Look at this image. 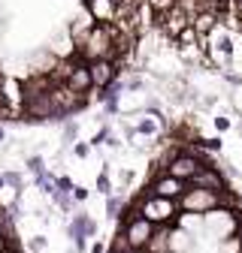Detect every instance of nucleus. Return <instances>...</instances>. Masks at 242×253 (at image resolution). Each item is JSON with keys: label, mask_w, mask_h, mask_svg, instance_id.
Returning a JSON list of instances; mask_svg holds the SVG:
<instances>
[{"label": "nucleus", "mask_w": 242, "mask_h": 253, "mask_svg": "<svg viewBox=\"0 0 242 253\" xmlns=\"http://www.w3.org/2000/svg\"><path fill=\"white\" fill-rule=\"evenodd\" d=\"M173 229L176 226H155L145 244V253H173Z\"/></svg>", "instance_id": "obj_9"}, {"label": "nucleus", "mask_w": 242, "mask_h": 253, "mask_svg": "<svg viewBox=\"0 0 242 253\" xmlns=\"http://www.w3.org/2000/svg\"><path fill=\"white\" fill-rule=\"evenodd\" d=\"M3 142H6V126L0 124V145H3Z\"/></svg>", "instance_id": "obj_22"}, {"label": "nucleus", "mask_w": 242, "mask_h": 253, "mask_svg": "<svg viewBox=\"0 0 242 253\" xmlns=\"http://www.w3.org/2000/svg\"><path fill=\"white\" fill-rule=\"evenodd\" d=\"M70 151H73V157H79V160H85V157L91 154V142H76V145H73Z\"/></svg>", "instance_id": "obj_17"}, {"label": "nucleus", "mask_w": 242, "mask_h": 253, "mask_svg": "<svg viewBox=\"0 0 242 253\" xmlns=\"http://www.w3.org/2000/svg\"><path fill=\"white\" fill-rule=\"evenodd\" d=\"M185 190H188L185 181H179V178H173V175H167V172H158L155 178H151L148 193H151V196H161V199H170V202H179L182 196H185Z\"/></svg>", "instance_id": "obj_6"}, {"label": "nucleus", "mask_w": 242, "mask_h": 253, "mask_svg": "<svg viewBox=\"0 0 242 253\" xmlns=\"http://www.w3.org/2000/svg\"><path fill=\"white\" fill-rule=\"evenodd\" d=\"M64 84L73 90V93H79V97H88L91 90H94V79H91V67L82 60V57H76L73 63H70V70H67V79H64Z\"/></svg>", "instance_id": "obj_5"}, {"label": "nucleus", "mask_w": 242, "mask_h": 253, "mask_svg": "<svg viewBox=\"0 0 242 253\" xmlns=\"http://www.w3.org/2000/svg\"><path fill=\"white\" fill-rule=\"evenodd\" d=\"M233 15L242 21V0H233Z\"/></svg>", "instance_id": "obj_21"}, {"label": "nucleus", "mask_w": 242, "mask_h": 253, "mask_svg": "<svg viewBox=\"0 0 242 253\" xmlns=\"http://www.w3.org/2000/svg\"><path fill=\"white\" fill-rule=\"evenodd\" d=\"M6 250V241H3V235H0V253H3Z\"/></svg>", "instance_id": "obj_23"}, {"label": "nucleus", "mask_w": 242, "mask_h": 253, "mask_svg": "<svg viewBox=\"0 0 242 253\" xmlns=\"http://www.w3.org/2000/svg\"><path fill=\"white\" fill-rule=\"evenodd\" d=\"M3 253H18V250H12V247H6V250H3Z\"/></svg>", "instance_id": "obj_25"}, {"label": "nucleus", "mask_w": 242, "mask_h": 253, "mask_svg": "<svg viewBox=\"0 0 242 253\" xmlns=\"http://www.w3.org/2000/svg\"><path fill=\"white\" fill-rule=\"evenodd\" d=\"M91 67V79H94V87L100 90V87H109L112 82H118L121 76V63H115V60H91L88 63Z\"/></svg>", "instance_id": "obj_7"}, {"label": "nucleus", "mask_w": 242, "mask_h": 253, "mask_svg": "<svg viewBox=\"0 0 242 253\" xmlns=\"http://www.w3.org/2000/svg\"><path fill=\"white\" fill-rule=\"evenodd\" d=\"M24 166H27V172H34V178L46 172V160H43L40 154H34V157H27V160H24Z\"/></svg>", "instance_id": "obj_13"}, {"label": "nucleus", "mask_w": 242, "mask_h": 253, "mask_svg": "<svg viewBox=\"0 0 242 253\" xmlns=\"http://www.w3.org/2000/svg\"><path fill=\"white\" fill-rule=\"evenodd\" d=\"M55 184H58V190H60V193H73V178H67V175H60V178H55Z\"/></svg>", "instance_id": "obj_18"}, {"label": "nucleus", "mask_w": 242, "mask_h": 253, "mask_svg": "<svg viewBox=\"0 0 242 253\" xmlns=\"http://www.w3.org/2000/svg\"><path fill=\"white\" fill-rule=\"evenodd\" d=\"M121 208H124V202H121V196H106V217L109 220H118V214H121Z\"/></svg>", "instance_id": "obj_10"}, {"label": "nucleus", "mask_w": 242, "mask_h": 253, "mask_svg": "<svg viewBox=\"0 0 242 253\" xmlns=\"http://www.w3.org/2000/svg\"><path fill=\"white\" fill-rule=\"evenodd\" d=\"M88 250H91V253H106V244H103V241H94Z\"/></svg>", "instance_id": "obj_20"}, {"label": "nucleus", "mask_w": 242, "mask_h": 253, "mask_svg": "<svg viewBox=\"0 0 242 253\" xmlns=\"http://www.w3.org/2000/svg\"><path fill=\"white\" fill-rule=\"evenodd\" d=\"M191 187L212 190V193H221V190H227V184H224V175H221L215 166H203V169H200V175L191 181Z\"/></svg>", "instance_id": "obj_8"}, {"label": "nucleus", "mask_w": 242, "mask_h": 253, "mask_svg": "<svg viewBox=\"0 0 242 253\" xmlns=\"http://www.w3.org/2000/svg\"><path fill=\"white\" fill-rule=\"evenodd\" d=\"M70 196H73L76 205H82V202H88V190H85V187H73V193H70Z\"/></svg>", "instance_id": "obj_19"}, {"label": "nucleus", "mask_w": 242, "mask_h": 253, "mask_svg": "<svg viewBox=\"0 0 242 253\" xmlns=\"http://www.w3.org/2000/svg\"><path fill=\"white\" fill-rule=\"evenodd\" d=\"M212 126H215V133H227L233 124H230V118H227V115H215V121H212Z\"/></svg>", "instance_id": "obj_16"}, {"label": "nucleus", "mask_w": 242, "mask_h": 253, "mask_svg": "<svg viewBox=\"0 0 242 253\" xmlns=\"http://www.w3.org/2000/svg\"><path fill=\"white\" fill-rule=\"evenodd\" d=\"M46 244H49V241H46V235H34V238L27 241V250H30V253H43V250H46Z\"/></svg>", "instance_id": "obj_15"}, {"label": "nucleus", "mask_w": 242, "mask_h": 253, "mask_svg": "<svg viewBox=\"0 0 242 253\" xmlns=\"http://www.w3.org/2000/svg\"><path fill=\"white\" fill-rule=\"evenodd\" d=\"M67 235L73 238V250L76 253H85L88 250V238L97 235V220H91L85 211L73 214V223L67 226Z\"/></svg>", "instance_id": "obj_4"}, {"label": "nucleus", "mask_w": 242, "mask_h": 253, "mask_svg": "<svg viewBox=\"0 0 242 253\" xmlns=\"http://www.w3.org/2000/svg\"><path fill=\"white\" fill-rule=\"evenodd\" d=\"M239 139H242V130H239Z\"/></svg>", "instance_id": "obj_26"}, {"label": "nucleus", "mask_w": 242, "mask_h": 253, "mask_svg": "<svg viewBox=\"0 0 242 253\" xmlns=\"http://www.w3.org/2000/svg\"><path fill=\"white\" fill-rule=\"evenodd\" d=\"M97 193L112 196V181H109V172H97Z\"/></svg>", "instance_id": "obj_14"}, {"label": "nucleus", "mask_w": 242, "mask_h": 253, "mask_svg": "<svg viewBox=\"0 0 242 253\" xmlns=\"http://www.w3.org/2000/svg\"><path fill=\"white\" fill-rule=\"evenodd\" d=\"M3 181H6V187H12L15 193L21 196V190H24V181H21V175H18L15 169H6V172H3Z\"/></svg>", "instance_id": "obj_11"}, {"label": "nucleus", "mask_w": 242, "mask_h": 253, "mask_svg": "<svg viewBox=\"0 0 242 253\" xmlns=\"http://www.w3.org/2000/svg\"><path fill=\"white\" fill-rule=\"evenodd\" d=\"M3 187H6V181H3V175H0V190H3Z\"/></svg>", "instance_id": "obj_24"}, {"label": "nucleus", "mask_w": 242, "mask_h": 253, "mask_svg": "<svg viewBox=\"0 0 242 253\" xmlns=\"http://www.w3.org/2000/svg\"><path fill=\"white\" fill-rule=\"evenodd\" d=\"M145 220H151L155 226H179V202H170V199H161V196H151L148 190L133 202Z\"/></svg>", "instance_id": "obj_1"}, {"label": "nucleus", "mask_w": 242, "mask_h": 253, "mask_svg": "<svg viewBox=\"0 0 242 253\" xmlns=\"http://www.w3.org/2000/svg\"><path fill=\"white\" fill-rule=\"evenodd\" d=\"M118 232L124 235V241H127V247H130L133 253H145V244H148L151 232H155V223H151V220H145L136 205H130L127 214H124V223H121Z\"/></svg>", "instance_id": "obj_2"}, {"label": "nucleus", "mask_w": 242, "mask_h": 253, "mask_svg": "<svg viewBox=\"0 0 242 253\" xmlns=\"http://www.w3.org/2000/svg\"><path fill=\"white\" fill-rule=\"evenodd\" d=\"M215 208H221V196L212 193V190L191 187V184H188V190H185V196L179 199V211H182V214H197V217H203V214L215 211Z\"/></svg>", "instance_id": "obj_3"}, {"label": "nucleus", "mask_w": 242, "mask_h": 253, "mask_svg": "<svg viewBox=\"0 0 242 253\" xmlns=\"http://www.w3.org/2000/svg\"><path fill=\"white\" fill-rule=\"evenodd\" d=\"M60 139H64V145H76V142H79V124L67 121V124H64V133H60Z\"/></svg>", "instance_id": "obj_12"}]
</instances>
